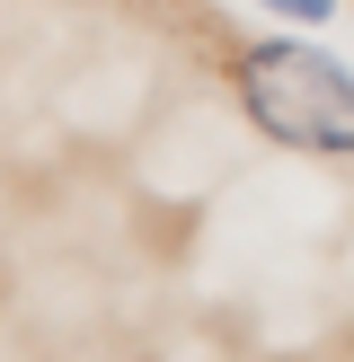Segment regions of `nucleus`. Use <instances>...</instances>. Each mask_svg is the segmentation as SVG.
Listing matches in <instances>:
<instances>
[{"label":"nucleus","instance_id":"obj_1","mask_svg":"<svg viewBox=\"0 0 354 362\" xmlns=\"http://www.w3.org/2000/svg\"><path fill=\"white\" fill-rule=\"evenodd\" d=\"M239 106L257 115V133L292 141V151L354 159V71L336 53L301 45V35H275V45L239 53Z\"/></svg>","mask_w":354,"mask_h":362},{"label":"nucleus","instance_id":"obj_2","mask_svg":"<svg viewBox=\"0 0 354 362\" xmlns=\"http://www.w3.org/2000/svg\"><path fill=\"white\" fill-rule=\"evenodd\" d=\"M266 9H275V18H328L336 0H266Z\"/></svg>","mask_w":354,"mask_h":362}]
</instances>
